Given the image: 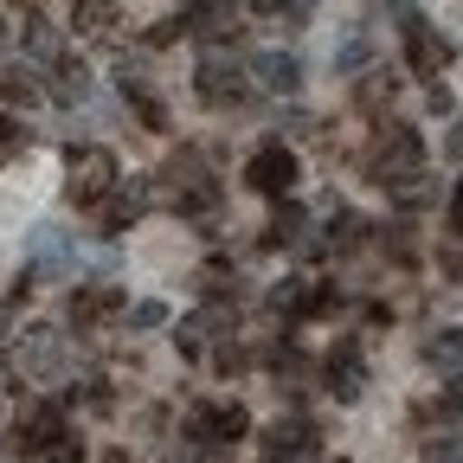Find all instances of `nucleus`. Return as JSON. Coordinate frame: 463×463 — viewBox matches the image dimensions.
I'll list each match as a JSON object with an SVG mask.
<instances>
[{
	"label": "nucleus",
	"mask_w": 463,
	"mask_h": 463,
	"mask_svg": "<svg viewBox=\"0 0 463 463\" xmlns=\"http://www.w3.org/2000/svg\"><path fill=\"white\" fill-rule=\"evenodd\" d=\"M328 239H335V245H354V239H361V219H354V213H335Z\"/></svg>",
	"instance_id": "26"
},
{
	"label": "nucleus",
	"mask_w": 463,
	"mask_h": 463,
	"mask_svg": "<svg viewBox=\"0 0 463 463\" xmlns=\"http://www.w3.org/2000/svg\"><path fill=\"white\" fill-rule=\"evenodd\" d=\"M425 463H463V438H425Z\"/></svg>",
	"instance_id": "22"
},
{
	"label": "nucleus",
	"mask_w": 463,
	"mask_h": 463,
	"mask_svg": "<svg viewBox=\"0 0 463 463\" xmlns=\"http://www.w3.org/2000/svg\"><path fill=\"white\" fill-rule=\"evenodd\" d=\"M245 431H251V412H245V405H194V412H187L194 450H200V444H239Z\"/></svg>",
	"instance_id": "5"
},
{
	"label": "nucleus",
	"mask_w": 463,
	"mask_h": 463,
	"mask_svg": "<svg viewBox=\"0 0 463 463\" xmlns=\"http://www.w3.org/2000/svg\"><path fill=\"white\" fill-rule=\"evenodd\" d=\"M116 84H123L129 97H148V65H142V58H129V52H123V58H116Z\"/></svg>",
	"instance_id": "19"
},
{
	"label": "nucleus",
	"mask_w": 463,
	"mask_h": 463,
	"mask_svg": "<svg viewBox=\"0 0 463 463\" xmlns=\"http://www.w3.org/2000/svg\"><path fill=\"white\" fill-rule=\"evenodd\" d=\"M283 26H309V14H316V0H283Z\"/></svg>",
	"instance_id": "28"
},
{
	"label": "nucleus",
	"mask_w": 463,
	"mask_h": 463,
	"mask_svg": "<svg viewBox=\"0 0 463 463\" xmlns=\"http://www.w3.org/2000/svg\"><path fill=\"white\" fill-rule=\"evenodd\" d=\"M419 167H425V136H419V129H405V123L380 129V142L367 148V174H373L380 187H399V181H412Z\"/></svg>",
	"instance_id": "2"
},
{
	"label": "nucleus",
	"mask_w": 463,
	"mask_h": 463,
	"mask_svg": "<svg viewBox=\"0 0 463 463\" xmlns=\"http://www.w3.org/2000/svg\"><path fill=\"white\" fill-rule=\"evenodd\" d=\"M245 90V71H239V58H225V52H206L200 58V97L206 103H232Z\"/></svg>",
	"instance_id": "10"
},
{
	"label": "nucleus",
	"mask_w": 463,
	"mask_h": 463,
	"mask_svg": "<svg viewBox=\"0 0 463 463\" xmlns=\"http://www.w3.org/2000/svg\"><path fill=\"white\" fill-rule=\"evenodd\" d=\"M386 97H392V78H386V71H373V78L361 84V109H380Z\"/></svg>",
	"instance_id": "23"
},
{
	"label": "nucleus",
	"mask_w": 463,
	"mask_h": 463,
	"mask_svg": "<svg viewBox=\"0 0 463 463\" xmlns=\"http://www.w3.org/2000/svg\"><path fill=\"white\" fill-rule=\"evenodd\" d=\"M328 392H335L341 405L367 392V367H361V347H354V341H335V354H328Z\"/></svg>",
	"instance_id": "9"
},
{
	"label": "nucleus",
	"mask_w": 463,
	"mask_h": 463,
	"mask_svg": "<svg viewBox=\"0 0 463 463\" xmlns=\"http://www.w3.org/2000/svg\"><path fill=\"white\" fill-rule=\"evenodd\" d=\"M20 444H26V457H52L58 444H65V412L58 405H26L20 412Z\"/></svg>",
	"instance_id": "7"
},
{
	"label": "nucleus",
	"mask_w": 463,
	"mask_h": 463,
	"mask_svg": "<svg viewBox=\"0 0 463 463\" xmlns=\"http://www.w3.org/2000/svg\"><path fill=\"white\" fill-rule=\"evenodd\" d=\"M303 239V206L283 194V206H277V219H270V245H297Z\"/></svg>",
	"instance_id": "17"
},
{
	"label": "nucleus",
	"mask_w": 463,
	"mask_h": 463,
	"mask_svg": "<svg viewBox=\"0 0 463 463\" xmlns=\"http://www.w3.org/2000/svg\"><path fill=\"white\" fill-rule=\"evenodd\" d=\"M116 20V0H78V33H103Z\"/></svg>",
	"instance_id": "20"
},
{
	"label": "nucleus",
	"mask_w": 463,
	"mask_h": 463,
	"mask_svg": "<svg viewBox=\"0 0 463 463\" xmlns=\"http://www.w3.org/2000/svg\"><path fill=\"white\" fill-rule=\"evenodd\" d=\"M335 463H347V457H335Z\"/></svg>",
	"instance_id": "34"
},
{
	"label": "nucleus",
	"mask_w": 463,
	"mask_h": 463,
	"mask_svg": "<svg viewBox=\"0 0 463 463\" xmlns=\"http://www.w3.org/2000/svg\"><path fill=\"white\" fill-rule=\"evenodd\" d=\"M444 155H450V161H457V167H463V123H457V129H450V136H444Z\"/></svg>",
	"instance_id": "32"
},
{
	"label": "nucleus",
	"mask_w": 463,
	"mask_h": 463,
	"mask_svg": "<svg viewBox=\"0 0 463 463\" xmlns=\"http://www.w3.org/2000/svg\"><path fill=\"white\" fill-rule=\"evenodd\" d=\"M20 142H33V129H20L14 116H0V155H14Z\"/></svg>",
	"instance_id": "27"
},
{
	"label": "nucleus",
	"mask_w": 463,
	"mask_h": 463,
	"mask_svg": "<svg viewBox=\"0 0 463 463\" xmlns=\"http://www.w3.org/2000/svg\"><path fill=\"white\" fill-rule=\"evenodd\" d=\"M116 309H123V297H116L109 283H90V289H78V297H71V322H78V328H97V322L116 316Z\"/></svg>",
	"instance_id": "12"
},
{
	"label": "nucleus",
	"mask_w": 463,
	"mask_h": 463,
	"mask_svg": "<svg viewBox=\"0 0 463 463\" xmlns=\"http://www.w3.org/2000/svg\"><path fill=\"white\" fill-rule=\"evenodd\" d=\"M245 187H258V194L283 200L289 187H297V155H289L283 142H264V148L245 161Z\"/></svg>",
	"instance_id": "6"
},
{
	"label": "nucleus",
	"mask_w": 463,
	"mask_h": 463,
	"mask_svg": "<svg viewBox=\"0 0 463 463\" xmlns=\"http://www.w3.org/2000/svg\"><path fill=\"white\" fill-rule=\"evenodd\" d=\"M425 361L444 367V373H463V328H438V335H425Z\"/></svg>",
	"instance_id": "15"
},
{
	"label": "nucleus",
	"mask_w": 463,
	"mask_h": 463,
	"mask_svg": "<svg viewBox=\"0 0 463 463\" xmlns=\"http://www.w3.org/2000/svg\"><path fill=\"white\" fill-rule=\"evenodd\" d=\"M0 103H14V109L20 103H39V84L26 71H0Z\"/></svg>",
	"instance_id": "18"
},
{
	"label": "nucleus",
	"mask_w": 463,
	"mask_h": 463,
	"mask_svg": "<svg viewBox=\"0 0 463 463\" xmlns=\"http://www.w3.org/2000/svg\"><path fill=\"white\" fill-rule=\"evenodd\" d=\"M361 65H367V39H347L335 52V71H361Z\"/></svg>",
	"instance_id": "24"
},
{
	"label": "nucleus",
	"mask_w": 463,
	"mask_h": 463,
	"mask_svg": "<svg viewBox=\"0 0 463 463\" xmlns=\"http://www.w3.org/2000/svg\"><path fill=\"white\" fill-rule=\"evenodd\" d=\"M270 309H309V289H303V277H283V283L270 289Z\"/></svg>",
	"instance_id": "21"
},
{
	"label": "nucleus",
	"mask_w": 463,
	"mask_h": 463,
	"mask_svg": "<svg viewBox=\"0 0 463 463\" xmlns=\"http://www.w3.org/2000/svg\"><path fill=\"white\" fill-rule=\"evenodd\" d=\"M123 181V174H116V155L109 148H71V200L78 206H97V200H109V187Z\"/></svg>",
	"instance_id": "4"
},
{
	"label": "nucleus",
	"mask_w": 463,
	"mask_h": 463,
	"mask_svg": "<svg viewBox=\"0 0 463 463\" xmlns=\"http://www.w3.org/2000/svg\"><path fill=\"white\" fill-rule=\"evenodd\" d=\"M251 78H258L264 90H283V97H289V90L303 84V65H297L289 52H258V58H251Z\"/></svg>",
	"instance_id": "11"
},
{
	"label": "nucleus",
	"mask_w": 463,
	"mask_h": 463,
	"mask_svg": "<svg viewBox=\"0 0 463 463\" xmlns=\"http://www.w3.org/2000/svg\"><path fill=\"white\" fill-rule=\"evenodd\" d=\"M14 367H20L26 380H58V373H65V335L45 328V322L20 328V335H14Z\"/></svg>",
	"instance_id": "3"
},
{
	"label": "nucleus",
	"mask_w": 463,
	"mask_h": 463,
	"mask_svg": "<svg viewBox=\"0 0 463 463\" xmlns=\"http://www.w3.org/2000/svg\"><path fill=\"white\" fill-rule=\"evenodd\" d=\"M52 97H58V103H84V97H90V71H84V58L58 52V71H52Z\"/></svg>",
	"instance_id": "14"
},
{
	"label": "nucleus",
	"mask_w": 463,
	"mask_h": 463,
	"mask_svg": "<svg viewBox=\"0 0 463 463\" xmlns=\"http://www.w3.org/2000/svg\"><path fill=\"white\" fill-rule=\"evenodd\" d=\"M78 270V239H71V232L65 225H33L26 232V277L20 283H65Z\"/></svg>",
	"instance_id": "1"
},
{
	"label": "nucleus",
	"mask_w": 463,
	"mask_h": 463,
	"mask_svg": "<svg viewBox=\"0 0 463 463\" xmlns=\"http://www.w3.org/2000/svg\"><path fill=\"white\" fill-rule=\"evenodd\" d=\"M142 200H148V194H129V187L116 194V200H97V206H103V232H129L136 213H142Z\"/></svg>",
	"instance_id": "16"
},
{
	"label": "nucleus",
	"mask_w": 463,
	"mask_h": 463,
	"mask_svg": "<svg viewBox=\"0 0 463 463\" xmlns=\"http://www.w3.org/2000/svg\"><path fill=\"white\" fill-rule=\"evenodd\" d=\"M181 33H187V20H155V33H148V39H155V45H167V39H181Z\"/></svg>",
	"instance_id": "30"
},
{
	"label": "nucleus",
	"mask_w": 463,
	"mask_h": 463,
	"mask_svg": "<svg viewBox=\"0 0 463 463\" xmlns=\"http://www.w3.org/2000/svg\"><path fill=\"white\" fill-rule=\"evenodd\" d=\"M136 116H142V123H148V129H167V109H161L155 97H136Z\"/></svg>",
	"instance_id": "29"
},
{
	"label": "nucleus",
	"mask_w": 463,
	"mask_h": 463,
	"mask_svg": "<svg viewBox=\"0 0 463 463\" xmlns=\"http://www.w3.org/2000/svg\"><path fill=\"white\" fill-rule=\"evenodd\" d=\"M450 232L463 239V181H457V194H450Z\"/></svg>",
	"instance_id": "31"
},
{
	"label": "nucleus",
	"mask_w": 463,
	"mask_h": 463,
	"mask_svg": "<svg viewBox=\"0 0 463 463\" xmlns=\"http://www.w3.org/2000/svg\"><path fill=\"white\" fill-rule=\"evenodd\" d=\"M399 33H405V52H412V71H419V78H438V71L450 65V45H444V39H438V33L419 20V14L405 20Z\"/></svg>",
	"instance_id": "8"
},
{
	"label": "nucleus",
	"mask_w": 463,
	"mask_h": 463,
	"mask_svg": "<svg viewBox=\"0 0 463 463\" xmlns=\"http://www.w3.org/2000/svg\"><path fill=\"white\" fill-rule=\"evenodd\" d=\"M167 322V303H136L129 309V328H161Z\"/></svg>",
	"instance_id": "25"
},
{
	"label": "nucleus",
	"mask_w": 463,
	"mask_h": 463,
	"mask_svg": "<svg viewBox=\"0 0 463 463\" xmlns=\"http://www.w3.org/2000/svg\"><path fill=\"white\" fill-rule=\"evenodd\" d=\"M303 450H309V425L303 419H277L264 431V457L270 463H289V457H303Z\"/></svg>",
	"instance_id": "13"
},
{
	"label": "nucleus",
	"mask_w": 463,
	"mask_h": 463,
	"mask_svg": "<svg viewBox=\"0 0 463 463\" xmlns=\"http://www.w3.org/2000/svg\"><path fill=\"white\" fill-rule=\"evenodd\" d=\"M245 7H251V14H277V7H283V0H245Z\"/></svg>",
	"instance_id": "33"
}]
</instances>
